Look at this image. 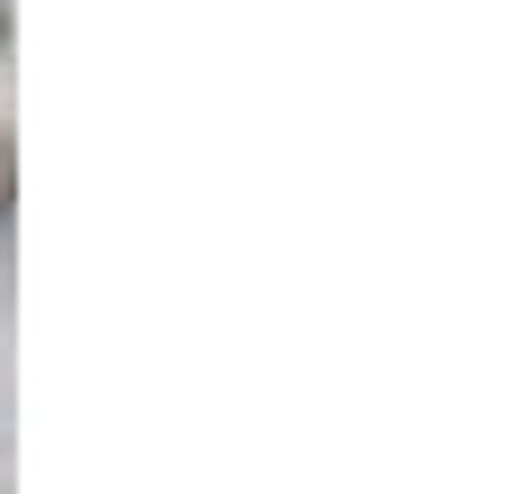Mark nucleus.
<instances>
[{
  "label": "nucleus",
  "mask_w": 512,
  "mask_h": 494,
  "mask_svg": "<svg viewBox=\"0 0 512 494\" xmlns=\"http://www.w3.org/2000/svg\"><path fill=\"white\" fill-rule=\"evenodd\" d=\"M10 193H19V165H10V138H0V220H10Z\"/></svg>",
  "instance_id": "f257e3e1"
}]
</instances>
